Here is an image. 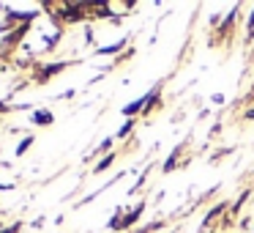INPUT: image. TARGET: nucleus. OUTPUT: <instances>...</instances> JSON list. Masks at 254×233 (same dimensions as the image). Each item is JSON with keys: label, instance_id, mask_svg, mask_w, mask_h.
<instances>
[{"label": "nucleus", "instance_id": "0eeeda50", "mask_svg": "<svg viewBox=\"0 0 254 233\" xmlns=\"http://www.w3.org/2000/svg\"><path fill=\"white\" fill-rule=\"evenodd\" d=\"M115 159H118V154H112V151H110V154H107L104 159H99V162H96L93 173H104V170H107V167H110V165H112V162H115Z\"/></svg>", "mask_w": 254, "mask_h": 233}, {"label": "nucleus", "instance_id": "ddd939ff", "mask_svg": "<svg viewBox=\"0 0 254 233\" xmlns=\"http://www.w3.org/2000/svg\"><path fill=\"white\" fill-rule=\"evenodd\" d=\"M246 28H249V33H254V8H252V14H249V22H246Z\"/></svg>", "mask_w": 254, "mask_h": 233}, {"label": "nucleus", "instance_id": "9b49d317", "mask_svg": "<svg viewBox=\"0 0 254 233\" xmlns=\"http://www.w3.org/2000/svg\"><path fill=\"white\" fill-rule=\"evenodd\" d=\"M159 228H164V222H161V220H159V222H150V225H145L142 233H153V231H159Z\"/></svg>", "mask_w": 254, "mask_h": 233}, {"label": "nucleus", "instance_id": "9d476101", "mask_svg": "<svg viewBox=\"0 0 254 233\" xmlns=\"http://www.w3.org/2000/svg\"><path fill=\"white\" fill-rule=\"evenodd\" d=\"M246 198H249V189H243V195L235 200V203H232V214H238V211H241V206L246 203Z\"/></svg>", "mask_w": 254, "mask_h": 233}, {"label": "nucleus", "instance_id": "7ed1b4c3", "mask_svg": "<svg viewBox=\"0 0 254 233\" xmlns=\"http://www.w3.org/2000/svg\"><path fill=\"white\" fill-rule=\"evenodd\" d=\"M30 121H33L36 126H50V123H55V116H52V110H33Z\"/></svg>", "mask_w": 254, "mask_h": 233}, {"label": "nucleus", "instance_id": "39448f33", "mask_svg": "<svg viewBox=\"0 0 254 233\" xmlns=\"http://www.w3.org/2000/svg\"><path fill=\"white\" fill-rule=\"evenodd\" d=\"M178 159H181V148H175L170 156H167V162H164V167H161V170H164V173H172V170L178 167Z\"/></svg>", "mask_w": 254, "mask_h": 233}, {"label": "nucleus", "instance_id": "4468645a", "mask_svg": "<svg viewBox=\"0 0 254 233\" xmlns=\"http://www.w3.org/2000/svg\"><path fill=\"white\" fill-rule=\"evenodd\" d=\"M110 148H112V137H107L104 143H101V148H99V151H110Z\"/></svg>", "mask_w": 254, "mask_h": 233}, {"label": "nucleus", "instance_id": "f03ea898", "mask_svg": "<svg viewBox=\"0 0 254 233\" xmlns=\"http://www.w3.org/2000/svg\"><path fill=\"white\" fill-rule=\"evenodd\" d=\"M142 211H145V200L134 206V209L128 211L126 217H121V225H118V231H128V228H134V225H137V220L142 217Z\"/></svg>", "mask_w": 254, "mask_h": 233}, {"label": "nucleus", "instance_id": "6e6552de", "mask_svg": "<svg viewBox=\"0 0 254 233\" xmlns=\"http://www.w3.org/2000/svg\"><path fill=\"white\" fill-rule=\"evenodd\" d=\"M123 44H126V39L115 41V44H110V47H101L99 55H115V52H121V50H123Z\"/></svg>", "mask_w": 254, "mask_h": 233}, {"label": "nucleus", "instance_id": "423d86ee", "mask_svg": "<svg viewBox=\"0 0 254 233\" xmlns=\"http://www.w3.org/2000/svg\"><path fill=\"white\" fill-rule=\"evenodd\" d=\"M33 143H36V137H33V134H28V137H22V143L17 145V151H14V156H25V154L30 151V145H33Z\"/></svg>", "mask_w": 254, "mask_h": 233}, {"label": "nucleus", "instance_id": "f257e3e1", "mask_svg": "<svg viewBox=\"0 0 254 233\" xmlns=\"http://www.w3.org/2000/svg\"><path fill=\"white\" fill-rule=\"evenodd\" d=\"M68 66H71L68 61H61V63H47V66H41V72H39V77H36V83H39V85L50 83V77H55V74L66 72Z\"/></svg>", "mask_w": 254, "mask_h": 233}, {"label": "nucleus", "instance_id": "1a4fd4ad", "mask_svg": "<svg viewBox=\"0 0 254 233\" xmlns=\"http://www.w3.org/2000/svg\"><path fill=\"white\" fill-rule=\"evenodd\" d=\"M131 129H134V118H128V121L123 123L121 129H118V134H115V137H128V134H131Z\"/></svg>", "mask_w": 254, "mask_h": 233}, {"label": "nucleus", "instance_id": "20e7f679", "mask_svg": "<svg viewBox=\"0 0 254 233\" xmlns=\"http://www.w3.org/2000/svg\"><path fill=\"white\" fill-rule=\"evenodd\" d=\"M224 209H227V203H219V206H213V209H210L208 214H205V220H202V228H208L213 220H219V217H221V211H224Z\"/></svg>", "mask_w": 254, "mask_h": 233}, {"label": "nucleus", "instance_id": "dca6fc26", "mask_svg": "<svg viewBox=\"0 0 254 233\" xmlns=\"http://www.w3.org/2000/svg\"><path fill=\"white\" fill-rule=\"evenodd\" d=\"M246 121H254V110H246Z\"/></svg>", "mask_w": 254, "mask_h": 233}, {"label": "nucleus", "instance_id": "2eb2a0df", "mask_svg": "<svg viewBox=\"0 0 254 233\" xmlns=\"http://www.w3.org/2000/svg\"><path fill=\"white\" fill-rule=\"evenodd\" d=\"M210 102H213V105H224V96H221V94H213V99H210Z\"/></svg>", "mask_w": 254, "mask_h": 233}, {"label": "nucleus", "instance_id": "f8f14e48", "mask_svg": "<svg viewBox=\"0 0 254 233\" xmlns=\"http://www.w3.org/2000/svg\"><path fill=\"white\" fill-rule=\"evenodd\" d=\"M22 231V222H14V225H8V228H3L0 233H19Z\"/></svg>", "mask_w": 254, "mask_h": 233}]
</instances>
